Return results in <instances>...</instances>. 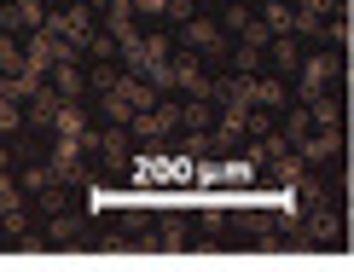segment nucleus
Instances as JSON below:
<instances>
[{
  "mask_svg": "<svg viewBox=\"0 0 354 272\" xmlns=\"http://www.w3.org/2000/svg\"><path fill=\"white\" fill-rule=\"evenodd\" d=\"M151 104H157V93H151V87L140 81L134 70H128L122 81H116L111 93H105V110L116 116V122H134V116H140V110H151Z\"/></svg>",
  "mask_w": 354,
  "mask_h": 272,
  "instance_id": "obj_1",
  "label": "nucleus"
},
{
  "mask_svg": "<svg viewBox=\"0 0 354 272\" xmlns=\"http://www.w3.org/2000/svg\"><path fill=\"white\" fill-rule=\"evenodd\" d=\"M297 12H302L308 35H326V29L343 23V0H297Z\"/></svg>",
  "mask_w": 354,
  "mask_h": 272,
  "instance_id": "obj_2",
  "label": "nucleus"
},
{
  "mask_svg": "<svg viewBox=\"0 0 354 272\" xmlns=\"http://www.w3.org/2000/svg\"><path fill=\"white\" fill-rule=\"evenodd\" d=\"M209 99H221L227 104V110H250V104H256V75H227V81H215V93Z\"/></svg>",
  "mask_w": 354,
  "mask_h": 272,
  "instance_id": "obj_3",
  "label": "nucleus"
},
{
  "mask_svg": "<svg viewBox=\"0 0 354 272\" xmlns=\"http://www.w3.org/2000/svg\"><path fill=\"white\" fill-rule=\"evenodd\" d=\"M331 81H337V52H319V58H308V70H302V99H319Z\"/></svg>",
  "mask_w": 354,
  "mask_h": 272,
  "instance_id": "obj_4",
  "label": "nucleus"
},
{
  "mask_svg": "<svg viewBox=\"0 0 354 272\" xmlns=\"http://www.w3.org/2000/svg\"><path fill=\"white\" fill-rule=\"evenodd\" d=\"M261 23H268L273 35H290V29H302V12H297V0H268Z\"/></svg>",
  "mask_w": 354,
  "mask_h": 272,
  "instance_id": "obj_5",
  "label": "nucleus"
},
{
  "mask_svg": "<svg viewBox=\"0 0 354 272\" xmlns=\"http://www.w3.org/2000/svg\"><path fill=\"white\" fill-rule=\"evenodd\" d=\"M297 150H302L308 162H331L337 157V128H314L308 139H297Z\"/></svg>",
  "mask_w": 354,
  "mask_h": 272,
  "instance_id": "obj_6",
  "label": "nucleus"
},
{
  "mask_svg": "<svg viewBox=\"0 0 354 272\" xmlns=\"http://www.w3.org/2000/svg\"><path fill=\"white\" fill-rule=\"evenodd\" d=\"M58 110H64V93H53V87H41V93L29 99V122H35V128H53Z\"/></svg>",
  "mask_w": 354,
  "mask_h": 272,
  "instance_id": "obj_7",
  "label": "nucleus"
},
{
  "mask_svg": "<svg viewBox=\"0 0 354 272\" xmlns=\"http://www.w3.org/2000/svg\"><path fill=\"white\" fill-rule=\"evenodd\" d=\"M186 47H198V52H221V23L192 18V23H186Z\"/></svg>",
  "mask_w": 354,
  "mask_h": 272,
  "instance_id": "obj_8",
  "label": "nucleus"
},
{
  "mask_svg": "<svg viewBox=\"0 0 354 272\" xmlns=\"http://www.w3.org/2000/svg\"><path fill=\"white\" fill-rule=\"evenodd\" d=\"M256 104L279 110V104H285V75H256Z\"/></svg>",
  "mask_w": 354,
  "mask_h": 272,
  "instance_id": "obj_9",
  "label": "nucleus"
},
{
  "mask_svg": "<svg viewBox=\"0 0 354 272\" xmlns=\"http://www.w3.org/2000/svg\"><path fill=\"white\" fill-rule=\"evenodd\" d=\"M180 128H192V139H203V128H209V110H203V99H198V93L180 104Z\"/></svg>",
  "mask_w": 354,
  "mask_h": 272,
  "instance_id": "obj_10",
  "label": "nucleus"
},
{
  "mask_svg": "<svg viewBox=\"0 0 354 272\" xmlns=\"http://www.w3.org/2000/svg\"><path fill=\"white\" fill-rule=\"evenodd\" d=\"M268 52H273V70H279V75L297 70V41H290V35H273V41H268Z\"/></svg>",
  "mask_w": 354,
  "mask_h": 272,
  "instance_id": "obj_11",
  "label": "nucleus"
},
{
  "mask_svg": "<svg viewBox=\"0 0 354 272\" xmlns=\"http://www.w3.org/2000/svg\"><path fill=\"white\" fill-rule=\"evenodd\" d=\"M18 6V29H41L47 23V0H12Z\"/></svg>",
  "mask_w": 354,
  "mask_h": 272,
  "instance_id": "obj_12",
  "label": "nucleus"
},
{
  "mask_svg": "<svg viewBox=\"0 0 354 272\" xmlns=\"http://www.w3.org/2000/svg\"><path fill=\"white\" fill-rule=\"evenodd\" d=\"M47 75H53V87H58L64 99H76V93H82V75H76V64H53Z\"/></svg>",
  "mask_w": 354,
  "mask_h": 272,
  "instance_id": "obj_13",
  "label": "nucleus"
},
{
  "mask_svg": "<svg viewBox=\"0 0 354 272\" xmlns=\"http://www.w3.org/2000/svg\"><path fill=\"white\" fill-rule=\"evenodd\" d=\"M58 133H64V139H76V133H87V122H82V110L76 104H64V110H58V122H53Z\"/></svg>",
  "mask_w": 354,
  "mask_h": 272,
  "instance_id": "obj_14",
  "label": "nucleus"
},
{
  "mask_svg": "<svg viewBox=\"0 0 354 272\" xmlns=\"http://www.w3.org/2000/svg\"><path fill=\"white\" fill-rule=\"evenodd\" d=\"M308 116H314V128H337V104L319 93V99H308Z\"/></svg>",
  "mask_w": 354,
  "mask_h": 272,
  "instance_id": "obj_15",
  "label": "nucleus"
},
{
  "mask_svg": "<svg viewBox=\"0 0 354 272\" xmlns=\"http://www.w3.org/2000/svg\"><path fill=\"white\" fill-rule=\"evenodd\" d=\"M308 232H314L319 244H326V237H337V215H331V208H314V220H308Z\"/></svg>",
  "mask_w": 354,
  "mask_h": 272,
  "instance_id": "obj_16",
  "label": "nucleus"
},
{
  "mask_svg": "<svg viewBox=\"0 0 354 272\" xmlns=\"http://www.w3.org/2000/svg\"><path fill=\"white\" fill-rule=\"evenodd\" d=\"M244 23H250V12L239 6V0H227V12H221V29H239V35H244Z\"/></svg>",
  "mask_w": 354,
  "mask_h": 272,
  "instance_id": "obj_17",
  "label": "nucleus"
},
{
  "mask_svg": "<svg viewBox=\"0 0 354 272\" xmlns=\"http://www.w3.org/2000/svg\"><path fill=\"white\" fill-rule=\"evenodd\" d=\"M116 81H122V70H111V64H99V70H93V93H111Z\"/></svg>",
  "mask_w": 354,
  "mask_h": 272,
  "instance_id": "obj_18",
  "label": "nucleus"
},
{
  "mask_svg": "<svg viewBox=\"0 0 354 272\" xmlns=\"http://www.w3.org/2000/svg\"><path fill=\"white\" fill-rule=\"evenodd\" d=\"M256 64H261V47H250V41H244V47H239V70L256 75Z\"/></svg>",
  "mask_w": 354,
  "mask_h": 272,
  "instance_id": "obj_19",
  "label": "nucleus"
},
{
  "mask_svg": "<svg viewBox=\"0 0 354 272\" xmlns=\"http://www.w3.org/2000/svg\"><path fill=\"white\" fill-rule=\"evenodd\" d=\"M169 18L174 23H192V0H169Z\"/></svg>",
  "mask_w": 354,
  "mask_h": 272,
  "instance_id": "obj_20",
  "label": "nucleus"
}]
</instances>
